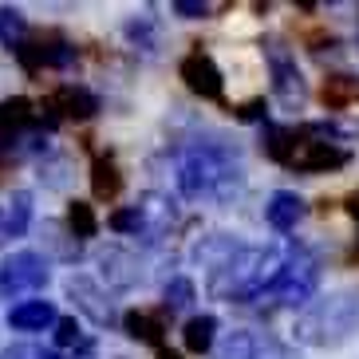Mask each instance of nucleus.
I'll list each match as a JSON object with an SVG mask.
<instances>
[{
  "label": "nucleus",
  "instance_id": "4468645a",
  "mask_svg": "<svg viewBox=\"0 0 359 359\" xmlns=\"http://www.w3.org/2000/svg\"><path fill=\"white\" fill-rule=\"evenodd\" d=\"M48 111H60L64 118H91L99 111V99L87 91V87H75V83H64L48 99Z\"/></svg>",
  "mask_w": 359,
  "mask_h": 359
},
{
  "label": "nucleus",
  "instance_id": "1a4fd4ad",
  "mask_svg": "<svg viewBox=\"0 0 359 359\" xmlns=\"http://www.w3.org/2000/svg\"><path fill=\"white\" fill-rule=\"evenodd\" d=\"M304 217H308V201L292 190H276L264 201V225L276 233H292Z\"/></svg>",
  "mask_w": 359,
  "mask_h": 359
},
{
  "label": "nucleus",
  "instance_id": "20e7f679",
  "mask_svg": "<svg viewBox=\"0 0 359 359\" xmlns=\"http://www.w3.org/2000/svg\"><path fill=\"white\" fill-rule=\"evenodd\" d=\"M264 60H269V75H273V95L285 111H304L308 103V83L304 72L296 67V55L288 52L280 40H269L264 48Z\"/></svg>",
  "mask_w": 359,
  "mask_h": 359
},
{
  "label": "nucleus",
  "instance_id": "dca6fc26",
  "mask_svg": "<svg viewBox=\"0 0 359 359\" xmlns=\"http://www.w3.org/2000/svg\"><path fill=\"white\" fill-rule=\"evenodd\" d=\"M28 123H32V103H28L24 95L4 99V103H0V142H12V138L20 135Z\"/></svg>",
  "mask_w": 359,
  "mask_h": 359
},
{
  "label": "nucleus",
  "instance_id": "b1692460",
  "mask_svg": "<svg viewBox=\"0 0 359 359\" xmlns=\"http://www.w3.org/2000/svg\"><path fill=\"white\" fill-rule=\"evenodd\" d=\"M0 359H64V355L40 348V344H8V348L0 351Z\"/></svg>",
  "mask_w": 359,
  "mask_h": 359
},
{
  "label": "nucleus",
  "instance_id": "aec40b11",
  "mask_svg": "<svg viewBox=\"0 0 359 359\" xmlns=\"http://www.w3.org/2000/svg\"><path fill=\"white\" fill-rule=\"evenodd\" d=\"M123 327H127L130 339H142V344H162V324L154 316H147V312H127Z\"/></svg>",
  "mask_w": 359,
  "mask_h": 359
},
{
  "label": "nucleus",
  "instance_id": "393cba45",
  "mask_svg": "<svg viewBox=\"0 0 359 359\" xmlns=\"http://www.w3.org/2000/svg\"><path fill=\"white\" fill-rule=\"evenodd\" d=\"M79 336H83V332H79V320L60 316V324H55V344H60V348H72V344H79Z\"/></svg>",
  "mask_w": 359,
  "mask_h": 359
},
{
  "label": "nucleus",
  "instance_id": "423d86ee",
  "mask_svg": "<svg viewBox=\"0 0 359 359\" xmlns=\"http://www.w3.org/2000/svg\"><path fill=\"white\" fill-rule=\"evenodd\" d=\"M64 288H67V300L75 304V312H83L87 320L95 327H111L115 324V304L107 300V292L99 288V280L95 276H87V273H72L64 280Z\"/></svg>",
  "mask_w": 359,
  "mask_h": 359
},
{
  "label": "nucleus",
  "instance_id": "412c9836",
  "mask_svg": "<svg viewBox=\"0 0 359 359\" xmlns=\"http://www.w3.org/2000/svg\"><path fill=\"white\" fill-rule=\"evenodd\" d=\"M67 225H72V233L83 237V241L99 233V217H95V210H91L87 201H72V205H67Z\"/></svg>",
  "mask_w": 359,
  "mask_h": 359
},
{
  "label": "nucleus",
  "instance_id": "9d476101",
  "mask_svg": "<svg viewBox=\"0 0 359 359\" xmlns=\"http://www.w3.org/2000/svg\"><path fill=\"white\" fill-rule=\"evenodd\" d=\"M245 249H249V245L237 241L233 233H210V237H201V241L190 249V257H194V264L217 273V269H225V264H229L237 253H245Z\"/></svg>",
  "mask_w": 359,
  "mask_h": 359
},
{
  "label": "nucleus",
  "instance_id": "6e6552de",
  "mask_svg": "<svg viewBox=\"0 0 359 359\" xmlns=\"http://www.w3.org/2000/svg\"><path fill=\"white\" fill-rule=\"evenodd\" d=\"M178 72H182V79H186V87H190L194 95L222 99V72H217V64H213L205 52H190L182 60Z\"/></svg>",
  "mask_w": 359,
  "mask_h": 359
},
{
  "label": "nucleus",
  "instance_id": "7ed1b4c3",
  "mask_svg": "<svg viewBox=\"0 0 359 359\" xmlns=\"http://www.w3.org/2000/svg\"><path fill=\"white\" fill-rule=\"evenodd\" d=\"M52 280V264L48 257L32 253V249H20L0 261V300H16L24 292H40L43 285Z\"/></svg>",
  "mask_w": 359,
  "mask_h": 359
},
{
  "label": "nucleus",
  "instance_id": "0eeeda50",
  "mask_svg": "<svg viewBox=\"0 0 359 359\" xmlns=\"http://www.w3.org/2000/svg\"><path fill=\"white\" fill-rule=\"evenodd\" d=\"M99 269H103L107 285L111 288H138L142 285V261H138L130 249H118V245H107V249H99Z\"/></svg>",
  "mask_w": 359,
  "mask_h": 359
},
{
  "label": "nucleus",
  "instance_id": "a211bd4d",
  "mask_svg": "<svg viewBox=\"0 0 359 359\" xmlns=\"http://www.w3.org/2000/svg\"><path fill=\"white\" fill-rule=\"evenodd\" d=\"M162 300H166L170 312H186L198 300V285H194L190 276H170L166 288H162Z\"/></svg>",
  "mask_w": 359,
  "mask_h": 359
},
{
  "label": "nucleus",
  "instance_id": "f257e3e1",
  "mask_svg": "<svg viewBox=\"0 0 359 359\" xmlns=\"http://www.w3.org/2000/svg\"><path fill=\"white\" fill-rule=\"evenodd\" d=\"M245 186V170L237 162V150L213 147V142H194L178 158V190L182 198L201 201L210 198L217 205L233 201Z\"/></svg>",
  "mask_w": 359,
  "mask_h": 359
},
{
  "label": "nucleus",
  "instance_id": "5701e85b",
  "mask_svg": "<svg viewBox=\"0 0 359 359\" xmlns=\"http://www.w3.org/2000/svg\"><path fill=\"white\" fill-rule=\"evenodd\" d=\"M111 229L115 233H147V222H142V210L138 205H130V210H118V213H111Z\"/></svg>",
  "mask_w": 359,
  "mask_h": 359
},
{
  "label": "nucleus",
  "instance_id": "6ab92c4d",
  "mask_svg": "<svg viewBox=\"0 0 359 359\" xmlns=\"http://www.w3.org/2000/svg\"><path fill=\"white\" fill-rule=\"evenodd\" d=\"M91 186H95V198H115L123 190V174H118V166L111 158H95V166H91Z\"/></svg>",
  "mask_w": 359,
  "mask_h": 359
},
{
  "label": "nucleus",
  "instance_id": "9b49d317",
  "mask_svg": "<svg viewBox=\"0 0 359 359\" xmlns=\"http://www.w3.org/2000/svg\"><path fill=\"white\" fill-rule=\"evenodd\" d=\"M32 201H36L32 190H12L8 201L0 205V249L28 233V225H32Z\"/></svg>",
  "mask_w": 359,
  "mask_h": 359
},
{
  "label": "nucleus",
  "instance_id": "a878e982",
  "mask_svg": "<svg viewBox=\"0 0 359 359\" xmlns=\"http://www.w3.org/2000/svg\"><path fill=\"white\" fill-rule=\"evenodd\" d=\"M174 16L182 20H201V16H210V4H201V0H174Z\"/></svg>",
  "mask_w": 359,
  "mask_h": 359
},
{
  "label": "nucleus",
  "instance_id": "bb28decb",
  "mask_svg": "<svg viewBox=\"0 0 359 359\" xmlns=\"http://www.w3.org/2000/svg\"><path fill=\"white\" fill-rule=\"evenodd\" d=\"M158 359H182L178 351H170V348H158Z\"/></svg>",
  "mask_w": 359,
  "mask_h": 359
},
{
  "label": "nucleus",
  "instance_id": "f3484780",
  "mask_svg": "<svg viewBox=\"0 0 359 359\" xmlns=\"http://www.w3.org/2000/svg\"><path fill=\"white\" fill-rule=\"evenodd\" d=\"M182 339H186V348L194 351V355H201V351L213 348V339H217V316H190L186 320V327H182Z\"/></svg>",
  "mask_w": 359,
  "mask_h": 359
},
{
  "label": "nucleus",
  "instance_id": "2eb2a0df",
  "mask_svg": "<svg viewBox=\"0 0 359 359\" xmlns=\"http://www.w3.org/2000/svg\"><path fill=\"white\" fill-rule=\"evenodd\" d=\"M264 351V339L253 336L249 327H233V332H225V339L217 344V355L213 359H261Z\"/></svg>",
  "mask_w": 359,
  "mask_h": 359
},
{
  "label": "nucleus",
  "instance_id": "f03ea898",
  "mask_svg": "<svg viewBox=\"0 0 359 359\" xmlns=\"http://www.w3.org/2000/svg\"><path fill=\"white\" fill-rule=\"evenodd\" d=\"M359 332V292H327L296 316L292 339L304 348H339Z\"/></svg>",
  "mask_w": 359,
  "mask_h": 359
},
{
  "label": "nucleus",
  "instance_id": "4be33fe9",
  "mask_svg": "<svg viewBox=\"0 0 359 359\" xmlns=\"http://www.w3.org/2000/svg\"><path fill=\"white\" fill-rule=\"evenodd\" d=\"M24 32H28V20H24V12H20V8H0V40L16 48V43L24 40Z\"/></svg>",
  "mask_w": 359,
  "mask_h": 359
},
{
  "label": "nucleus",
  "instance_id": "f8f14e48",
  "mask_svg": "<svg viewBox=\"0 0 359 359\" xmlns=\"http://www.w3.org/2000/svg\"><path fill=\"white\" fill-rule=\"evenodd\" d=\"M348 162H351V154L344 147H336V142H304L288 166L308 170V174H327V170H339V166H348Z\"/></svg>",
  "mask_w": 359,
  "mask_h": 359
},
{
  "label": "nucleus",
  "instance_id": "ddd939ff",
  "mask_svg": "<svg viewBox=\"0 0 359 359\" xmlns=\"http://www.w3.org/2000/svg\"><path fill=\"white\" fill-rule=\"evenodd\" d=\"M8 324L16 332H43V327H55L60 324V312H55L52 300H24L8 312Z\"/></svg>",
  "mask_w": 359,
  "mask_h": 359
},
{
  "label": "nucleus",
  "instance_id": "39448f33",
  "mask_svg": "<svg viewBox=\"0 0 359 359\" xmlns=\"http://www.w3.org/2000/svg\"><path fill=\"white\" fill-rule=\"evenodd\" d=\"M316 285H320L316 257L308 253V249H296V257L288 261V269L280 273V280L269 288V296H273L276 304L296 308V304H308V300L316 296Z\"/></svg>",
  "mask_w": 359,
  "mask_h": 359
}]
</instances>
